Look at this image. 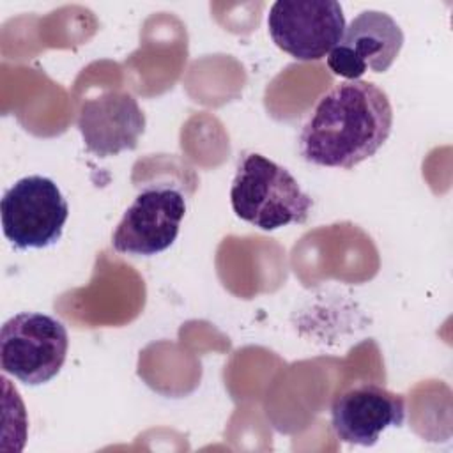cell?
<instances>
[{
    "label": "cell",
    "mask_w": 453,
    "mask_h": 453,
    "mask_svg": "<svg viewBox=\"0 0 453 453\" xmlns=\"http://www.w3.org/2000/svg\"><path fill=\"white\" fill-rule=\"evenodd\" d=\"M393 108L372 81L345 80L333 85L301 127L299 152L319 166L354 168L389 138Z\"/></svg>",
    "instance_id": "6da1fadb"
},
{
    "label": "cell",
    "mask_w": 453,
    "mask_h": 453,
    "mask_svg": "<svg viewBox=\"0 0 453 453\" xmlns=\"http://www.w3.org/2000/svg\"><path fill=\"white\" fill-rule=\"evenodd\" d=\"M230 203L237 218L265 232L304 223L313 205L311 196L285 166L258 152H248L239 159Z\"/></svg>",
    "instance_id": "7a4b0ae2"
},
{
    "label": "cell",
    "mask_w": 453,
    "mask_h": 453,
    "mask_svg": "<svg viewBox=\"0 0 453 453\" xmlns=\"http://www.w3.org/2000/svg\"><path fill=\"white\" fill-rule=\"evenodd\" d=\"M67 347V329L58 319L21 311L2 326L0 365L23 384H46L64 366Z\"/></svg>",
    "instance_id": "3957f363"
},
{
    "label": "cell",
    "mask_w": 453,
    "mask_h": 453,
    "mask_svg": "<svg viewBox=\"0 0 453 453\" xmlns=\"http://www.w3.org/2000/svg\"><path fill=\"white\" fill-rule=\"evenodd\" d=\"M67 216L69 205L58 186L42 175L16 180L0 202L4 235L18 250L46 248L57 242Z\"/></svg>",
    "instance_id": "277c9868"
},
{
    "label": "cell",
    "mask_w": 453,
    "mask_h": 453,
    "mask_svg": "<svg viewBox=\"0 0 453 453\" xmlns=\"http://www.w3.org/2000/svg\"><path fill=\"white\" fill-rule=\"evenodd\" d=\"M273 42L296 60L329 55L345 32L342 5L334 0H278L267 14Z\"/></svg>",
    "instance_id": "5b68a950"
},
{
    "label": "cell",
    "mask_w": 453,
    "mask_h": 453,
    "mask_svg": "<svg viewBox=\"0 0 453 453\" xmlns=\"http://www.w3.org/2000/svg\"><path fill=\"white\" fill-rule=\"evenodd\" d=\"M184 214L186 200L179 189L149 186L126 209L111 235V246L126 255L161 253L177 239Z\"/></svg>",
    "instance_id": "8992f818"
},
{
    "label": "cell",
    "mask_w": 453,
    "mask_h": 453,
    "mask_svg": "<svg viewBox=\"0 0 453 453\" xmlns=\"http://www.w3.org/2000/svg\"><path fill=\"white\" fill-rule=\"evenodd\" d=\"M403 46V32L386 12H359L326 57L333 74L359 80L366 71L386 73Z\"/></svg>",
    "instance_id": "52a82bcc"
},
{
    "label": "cell",
    "mask_w": 453,
    "mask_h": 453,
    "mask_svg": "<svg viewBox=\"0 0 453 453\" xmlns=\"http://www.w3.org/2000/svg\"><path fill=\"white\" fill-rule=\"evenodd\" d=\"M405 419L403 396L373 382H359L333 400L331 426L334 435L357 446H373L380 434Z\"/></svg>",
    "instance_id": "ba28073f"
},
{
    "label": "cell",
    "mask_w": 453,
    "mask_h": 453,
    "mask_svg": "<svg viewBox=\"0 0 453 453\" xmlns=\"http://www.w3.org/2000/svg\"><path fill=\"white\" fill-rule=\"evenodd\" d=\"M78 129L88 152L99 157L117 156L138 145L145 115L131 94L106 90L81 104Z\"/></svg>",
    "instance_id": "9c48e42d"
}]
</instances>
